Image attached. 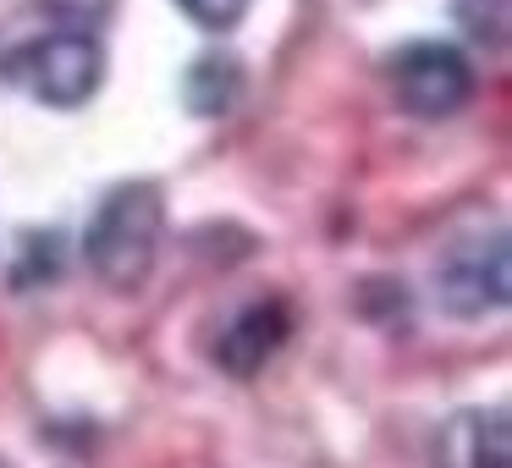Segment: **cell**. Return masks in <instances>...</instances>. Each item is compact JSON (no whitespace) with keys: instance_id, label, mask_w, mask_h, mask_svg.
I'll return each instance as SVG.
<instances>
[{"instance_id":"1","label":"cell","mask_w":512,"mask_h":468,"mask_svg":"<svg viewBox=\"0 0 512 468\" xmlns=\"http://www.w3.org/2000/svg\"><path fill=\"white\" fill-rule=\"evenodd\" d=\"M160 232H166V193L155 182H116L89 215L83 232V259L100 276V287L133 292L149 281L160 254Z\"/></svg>"},{"instance_id":"2","label":"cell","mask_w":512,"mask_h":468,"mask_svg":"<svg viewBox=\"0 0 512 468\" xmlns=\"http://www.w3.org/2000/svg\"><path fill=\"white\" fill-rule=\"evenodd\" d=\"M512 298V243L501 226L490 232H463L441 259H435V303L452 320H485L501 314Z\"/></svg>"},{"instance_id":"3","label":"cell","mask_w":512,"mask_h":468,"mask_svg":"<svg viewBox=\"0 0 512 468\" xmlns=\"http://www.w3.org/2000/svg\"><path fill=\"white\" fill-rule=\"evenodd\" d=\"M12 78L23 83L34 100L56 105V111H78L94 100L105 78V50L83 28H56V34L34 39L12 56Z\"/></svg>"},{"instance_id":"4","label":"cell","mask_w":512,"mask_h":468,"mask_svg":"<svg viewBox=\"0 0 512 468\" xmlns=\"http://www.w3.org/2000/svg\"><path fill=\"white\" fill-rule=\"evenodd\" d=\"M474 61L457 45H441V39H413V45L397 50L391 61V94L408 116L419 122H446L457 116L468 100H474Z\"/></svg>"},{"instance_id":"5","label":"cell","mask_w":512,"mask_h":468,"mask_svg":"<svg viewBox=\"0 0 512 468\" xmlns=\"http://www.w3.org/2000/svg\"><path fill=\"white\" fill-rule=\"evenodd\" d=\"M287 336H292V309L287 303L281 298H254L221 325V336H215V364H221L232 380H248L287 347Z\"/></svg>"},{"instance_id":"6","label":"cell","mask_w":512,"mask_h":468,"mask_svg":"<svg viewBox=\"0 0 512 468\" xmlns=\"http://www.w3.org/2000/svg\"><path fill=\"white\" fill-rule=\"evenodd\" d=\"M435 468H512V419L501 402L457 408L430 441Z\"/></svg>"},{"instance_id":"7","label":"cell","mask_w":512,"mask_h":468,"mask_svg":"<svg viewBox=\"0 0 512 468\" xmlns=\"http://www.w3.org/2000/svg\"><path fill=\"white\" fill-rule=\"evenodd\" d=\"M182 100H188L193 116H226L237 100H243V61L237 56H199L188 72H182Z\"/></svg>"},{"instance_id":"8","label":"cell","mask_w":512,"mask_h":468,"mask_svg":"<svg viewBox=\"0 0 512 468\" xmlns=\"http://www.w3.org/2000/svg\"><path fill=\"white\" fill-rule=\"evenodd\" d=\"M182 12L193 17L199 28H215V34H226V28H237L248 17V6L254 0H177Z\"/></svg>"},{"instance_id":"9","label":"cell","mask_w":512,"mask_h":468,"mask_svg":"<svg viewBox=\"0 0 512 468\" xmlns=\"http://www.w3.org/2000/svg\"><path fill=\"white\" fill-rule=\"evenodd\" d=\"M0 468H6V463H0Z\"/></svg>"}]
</instances>
